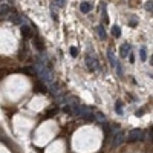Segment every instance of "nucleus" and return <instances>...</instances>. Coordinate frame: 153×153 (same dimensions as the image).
Segmentation results:
<instances>
[{
	"instance_id": "f257e3e1",
	"label": "nucleus",
	"mask_w": 153,
	"mask_h": 153,
	"mask_svg": "<svg viewBox=\"0 0 153 153\" xmlns=\"http://www.w3.org/2000/svg\"><path fill=\"white\" fill-rule=\"evenodd\" d=\"M35 69H37L38 75H40V78H42L43 81L49 83V84H52V83H54V78H52V74L49 72V69L44 66V63H43V61H37V63H35Z\"/></svg>"
},
{
	"instance_id": "f03ea898",
	"label": "nucleus",
	"mask_w": 153,
	"mask_h": 153,
	"mask_svg": "<svg viewBox=\"0 0 153 153\" xmlns=\"http://www.w3.org/2000/svg\"><path fill=\"white\" fill-rule=\"evenodd\" d=\"M123 142H124V133H123V132H116V133L114 135V138H112L110 147H112V149H116V147H119Z\"/></svg>"
},
{
	"instance_id": "7ed1b4c3",
	"label": "nucleus",
	"mask_w": 153,
	"mask_h": 153,
	"mask_svg": "<svg viewBox=\"0 0 153 153\" xmlns=\"http://www.w3.org/2000/svg\"><path fill=\"white\" fill-rule=\"evenodd\" d=\"M86 66H87L90 71H99V68H101L99 63H98V60L94 58V57H89V55L86 57Z\"/></svg>"
},
{
	"instance_id": "20e7f679",
	"label": "nucleus",
	"mask_w": 153,
	"mask_h": 153,
	"mask_svg": "<svg viewBox=\"0 0 153 153\" xmlns=\"http://www.w3.org/2000/svg\"><path fill=\"white\" fill-rule=\"evenodd\" d=\"M129 139L130 141H136V139H142V132L138 130V129H133L129 132Z\"/></svg>"
},
{
	"instance_id": "39448f33",
	"label": "nucleus",
	"mask_w": 153,
	"mask_h": 153,
	"mask_svg": "<svg viewBox=\"0 0 153 153\" xmlns=\"http://www.w3.org/2000/svg\"><path fill=\"white\" fill-rule=\"evenodd\" d=\"M92 8H94V5H92L90 2H84V3L80 5V11H81L83 14H87V12H90Z\"/></svg>"
},
{
	"instance_id": "423d86ee",
	"label": "nucleus",
	"mask_w": 153,
	"mask_h": 153,
	"mask_svg": "<svg viewBox=\"0 0 153 153\" xmlns=\"http://www.w3.org/2000/svg\"><path fill=\"white\" fill-rule=\"evenodd\" d=\"M22 34H23L25 38H29V37L32 35V31H31V28H29L28 25H23V26H22Z\"/></svg>"
},
{
	"instance_id": "0eeeda50",
	"label": "nucleus",
	"mask_w": 153,
	"mask_h": 153,
	"mask_svg": "<svg viewBox=\"0 0 153 153\" xmlns=\"http://www.w3.org/2000/svg\"><path fill=\"white\" fill-rule=\"evenodd\" d=\"M119 51H121V57H127V55H130V44H127V43L123 44Z\"/></svg>"
},
{
	"instance_id": "6e6552de",
	"label": "nucleus",
	"mask_w": 153,
	"mask_h": 153,
	"mask_svg": "<svg viewBox=\"0 0 153 153\" xmlns=\"http://www.w3.org/2000/svg\"><path fill=\"white\" fill-rule=\"evenodd\" d=\"M9 12H11V8H9L6 3H2V5H0V16H8Z\"/></svg>"
},
{
	"instance_id": "1a4fd4ad",
	"label": "nucleus",
	"mask_w": 153,
	"mask_h": 153,
	"mask_svg": "<svg viewBox=\"0 0 153 153\" xmlns=\"http://www.w3.org/2000/svg\"><path fill=\"white\" fill-rule=\"evenodd\" d=\"M66 3V0H52V6L51 8H63Z\"/></svg>"
},
{
	"instance_id": "9d476101",
	"label": "nucleus",
	"mask_w": 153,
	"mask_h": 153,
	"mask_svg": "<svg viewBox=\"0 0 153 153\" xmlns=\"http://www.w3.org/2000/svg\"><path fill=\"white\" fill-rule=\"evenodd\" d=\"M97 32H98V35L101 37V40H106L107 34H106V31H104V28H103V26H98V28H97Z\"/></svg>"
},
{
	"instance_id": "9b49d317",
	"label": "nucleus",
	"mask_w": 153,
	"mask_h": 153,
	"mask_svg": "<svg viewBox=\"0 0 153 153\" xmlns=\"http://www.w3.org/2000/svg\"><path fill=\"white\" fill-rule=\"evenodd\" d=\"M107 58H109V63H110L112 66H115V64H116V60H115L114 54H112V49L107 51Z\"/></svg>"
},
{
	"instance_id": "f8f14e48",
	"label": "nucleus",
	"mask_w": 153,
	"mask_h": 153,
	"mask_svg": "<svg viewBox=\"0 0 153 153\" xmlns=\"http://www.w3.org/2000/svg\"><path fill=\"white\" fill-rule=\"evenodd\" d=\"M139 58H141L142 61H145V60H147V51H145V48H141V49H139Z\"/></svg>"
},
{
	"instance_id": "ddd939ff",
	"label": "nucleus",
	"mask_w": 153,
	"mask_h": 153,
	"mask_svg": "<svg viewBox=\"0 0 153 153\" xmlns=\"http://www.w3.org/2000/svg\"><path fill=\"white\" fill-rule=\"evenodd\" d=\"M112 35L118 38L119 35H121V29H119L118 26H114V28H112Z\"/></svg>"
},
{
	"instance_id": "4468645a",
	"label": "nucleus",
	"mask_w": 153,
	"mask_h": 153,
	"mask_svg": "<svg viewBox=\"0 0 153 153\" xmlns=\"http://www.w3.org/2000/svg\"><path fill=\"white\" fill-rule=\"evenodd\" d=\"M11 22L18 25L20 22H22V18H20V16H18V14H11Z\"/></svg>"
},
{
	"instance_id": "2eb2a0df",
	"label": "nucleus",
	"mask_w": 153,
	"mask_h": 153,
	"mask_svg": "<svg viewBox=\"0 0 153 153\" xmlns=\"http://www.w3.org/2000/svg\"><path fill=\"white\" fill-rule=\"evenodd\" d=\"M83 118L86 119V121H94V119H95V115H92V114H89V112H87V114L83 115Z\"/></svg>"
},
{
	"instance_id": "dca6fc26",
	"label": "nucleus",
	"mask_w": 153,
	"mask_h": 153,
	"mask_svg": "<svg viewBox=\"0 0 153 153\" xmlns=\"http://www.w3.org/2000/svg\"><path fill=\"white\" fill-rule=\"evenodd\" d=\"M115 107H116V112H118V114H123V103H121V101H118Z\"/></svg>"
},
{
	"instance_id": "f3484780",
	"label": "nucleus",
	"mask_w": 153,
	"mask_h": 153,
	"mask_svg": "<svg viewBox=\"0 0 153 153\" xmlns=\"http://www.w3.org/2000/svg\"><path fill=\"white\" fill-rule=\"evenodd\" d=\"M71 55L72 57H77L78 55V49L75 48V46H71Z\"/></svg>"
},
{
	"instance_id": "a211bd4d",
	"label": "nucleus",
	"mask_w": 153,
	"mask_h": 153,
	"mask_svg": "<svg viewBox=\"0 0 153 153\" xmlns=\"http://www.w3.org/2000/svg\"><path fill=\"white\" fill-rule=\"evenodd\" d=\"M97 118H98V119H99V121H104V119H106V118H104V115H103V114H97Z\"/></svg>"
},
{
	"instance_id": "6ab92c4d",
	"label": "nucleus",
	"mask_w": 153,
	"mask_h": 153,
	"mask_svg": "<svg viewBox=\"0 0 153 153\" xmlns=\"http://www.w3.org/2000/svg\"><path fill=\"white\" fill-rule=\"evenodd\" d=\"M145 8H147V11H150V12H152V3L149 2L147 5H145Z\"/></svg>"
}]
</instances>
